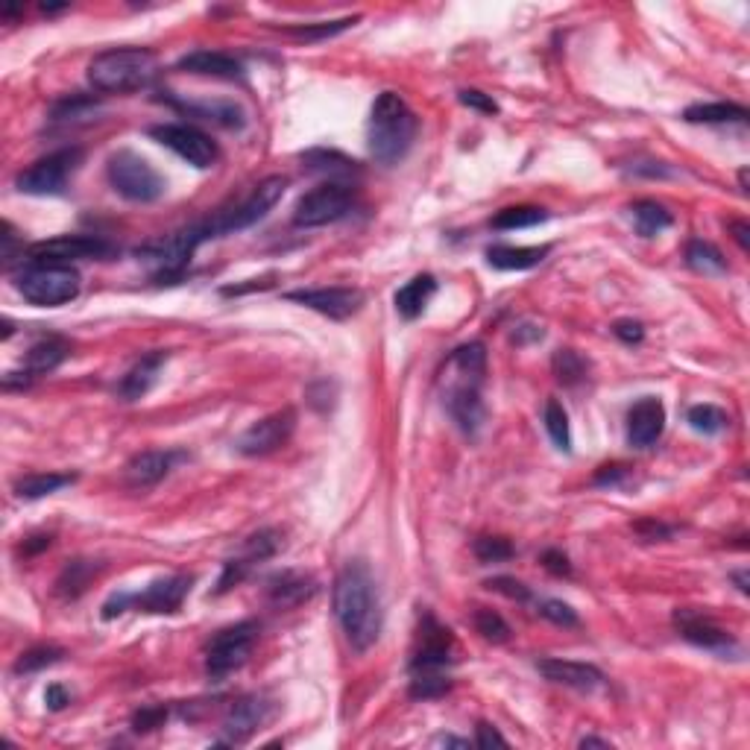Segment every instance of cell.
<instances>
[{
    "label": "cell",
    "mask_w": 750,
    "mask_h": 750,
    "mask_svg": "<svg viewBox=\"0 0 750 750\" xmlns=\"http://www.w3.org/2000/svg\"><path fill=\"white\" fill-rule=\"evenodd\" d=\"M302 167L311 170V173L329 176V182H349V179H355L361 173L358 162H352L349 156H343L337 150H326V147L302 153Z\"/></svg>",
    "instance_id": "cell-28"
},
{
    "label": "cell",
    "mask_w": 750,
    "mask_h": 750,
    "mask_svg": "<svg viewBox=\"0 0 750 750\" xmlns=\"http://www.w3.org/2000/svg\"><path fill=\"white\" fill-rule=\"evenodd\" d=\"M627 475H630V469H627L625 463L601 466V469L595 472V484H598V487H619V484L625 481Z\"/></svg>",
    "instance_id": "cell-53"
},
{
    "label": "cell",
    "mask_w": 750,
    "mask_h": 750,
    "mask_svg": "<svg viewBox=\"0 0 750 750\" xmlns=\"http://www.w3.org/2000/svg\"><path fill=\"white\" fill-rule=\"evenodd\" d=\"M68 704H71V695H68V689L62 683H50L44 689V707L50 709V712H62Z\"/></svg>",
    "instance_id": "cell-55"
},
{
    "label": "cell",
    "mask_w": 750,
    "mask_h": 750,
    "mask_svg": "<svg viewBox=\"0 0 750 750\" xmlns=\"http://www.w3.org/2000/svg\"><path fill=\"white\" fill-rule=\"evenodd\" d=\"M68 355H71L68 340H62V337H42L39 343L30 346L27 361H24V370L33 375V378H39V375L53 373Z\"/></svg>",
    "instance_id": "cell-29"
},
{
    "label": "cell",
    "mask_w": 750,
    "mask_h": 750,
    "mask_svg": "<svg viewBox=\"0 0 750 750\" xmlns=\"http://www.w3.org/2000/svg\"><path fill=\"white\" fill-rule=\"evenodd\" d=\"M270 712H273V704L264 695H247L238 704H232V709L226 712V721H223L226 745L247 742L261 724H267Z\"/></svg>",
    "instance_id": "cell-22"
},
{
    "label": "cell",
    "mask_w": 750,
    "mask_h": 750,
    "mask_svg": "<svg viewBox=\"0 0 750 750\" xmlns=\"http://www.w3.org/2000/svg\"><path fill=\"white\" fill-rule=\"evenodd\" d=\"M74 481H77V475H71V472H30V475L18 478L12 490L18 499L36 501L59 493L62 487H71Z\"/></svg>",
    "instance_id": "cell-31"
},
{
    "label": "cell",
    "mask_w": 750,
    "mask_h": 750,
    "mask_svg": "<svg viewBox=\"0 0 750 750\" xmlns=\"http://www.w3.org/2000/svg\"><path fill=\"white\" fill-rule=\"evenodd\" d=\"M730 232H733V238L739 241V247H742V250H748V247H750V241H748L750 226H748V223H745V220H733V223H730Z\"/></svg>",
    "instance_id": "cell-60"
},
{
    "label": "cell",
    "mask_w": 750,
    "mask_h": 750,
    "mask_svg": "<svg viewBox=\"0 0 750 750\" xmlns=\"http://www.w3.org/2000/svg\"><path fill=\"white\" fill-rule=\"evenodd\" d=\"M285 191H288V179L285 176H267V179H261L244 203H238L232 209L217 211L214 217L203 220L206 238H223V235L250 229V226H255L258 220H264L270 211L276 209V203L285 197Z\"/></svg>",
    "instance_id": "cell-5"
},
{
    "label": "cell",
    "mask_w": 750,
    "mask_h": 750,
    "mask_svg": "<svg viewBox=\"0 0 750 750\" xmlns=\"http://www.w3.org/2000/svg\"><path fill=\"white\" fill-rule=\"evenodd\" d=\"M581 748H610V742H607V739H595V736H586V739H581Z\"/></svg>",
    "instance_id": "cell-62"
},
{
    "label": "cell",
    "mask_w": 750,
    "mask_h": 750,
    "mask_svg": "<svg viewBox=\"0 0 750 750\" xmlns=\"http://www.w3.org/2000/svg\"><path fill=\"white\" fill-rule=\"evenodd\" d=\"M551 370H554L560 384L572 387V384L584 381L586 373H589V364H586L575 349H560V352L554 355V361H551Z\"/></svg>",
    "instance_id": "cell-43"
},
{
    "label": "cell",
    "mask_w": 750,
    "mask_h": 750,
    "mask_svg": "<svg viewBox=\"0 0 750 750\" xmlns=\"http://www.w3.org/2000/svg\"><path fill=\"white\" fill-rule=\"evenodd\" d=\"M50 542H53L50 534H36V537L24 540V545H21V554H24V557H33V554H39V551H44V548H50Z\"/></svg>",
    "instance_id": "cell-58"
},
{
    "label": "cell",
    "mask_w": 750,
    "mask_h": 750,
    "mask_svg": "<svg viewBox=\"0 0 750 750\" xmlns=\"http://www.w3.org/2000/svg\"><path fill=\"white\" fill-rule=\"evenodd\" d=\"M540 674L545 680L557 683V686H569V689H578V692H592L604 683V674L601 668L589 666V663H575V660H557V657H548V660H540L537 663Z\"/></svg>",
    "instance_id": "cell-24"
},
{
    "label": "cell",
    "mask_w": 750,
    "mask_h": 750,
    "mask_svg": "<svg viewBox=\"0 0 750 750\" xmlns=\"http://www.w3.org/2000/svg\"><path fill=\"white\" fill-rule=\"evenodd\" d=\"M613 334L622 340V343H642V337H645V329H642V323H636V320H619L616 326H613Z\"/></svg>",
    "instance_id": "cell-56"
},
{
    "label": "cell",
    "mask_w": 750,
    "mask_h": 750,
    "mask_svg": "<svg viewBox=\"0 0 750 750\" xmlns=\"http://www.w3.org/2000/svg\"><path fill=\"white\" fill-rule=\"evenodd\" d=\"M458 100L466 109H475V112H481V115H496V112H499V103H496L490 94L478 91V88H463L458 94Z\"/></svg>",
    "instance_id": "cell-49"
},
{
    "label": "cell",
    "mask_w": 750,
    "mask_h": 750,
    "mask_svg": "<svg viewBox=\"0 0 750 750\" xmlns=\"http://www.w3.org/2000/svg\"><path fill=\"white\" fill-rule=\"evenodd\" d=\"M317 592V581L305 572H279L267 581V598L282 607V610H291V607H299L305 601H311Z\"/></svg>",
    "instance_id": "cell-26"
},
{
    "label": "cell",
    "mask_w": 750,
    "mask_h": 750,
    "mask_svg": "<svg viewBox=\"0 0 750 750\" xmlns=\"http://www.w3.org/2000/svg\"><path fill=\"white\" fill-rule=\"evenodd\" d=\"M686 422H689L692 431H698L704 437H715V434H721L730 425V417L721 408H715V405H695V408H689Z\"/></svg>",
    "instance_id": "cell-42"
},
{
    "label": "cell",
    "mask_w": 750,
    "mask_h": 750,
    "mask_svg": "<svg viewBox=\"0 0 750 750\" xmlns=\"http://www.w3.org/2000/svg\"><path fill=\"white\" fill-rule=\"evenodd\" d=\"M452 648H455L452 630L425 613L419 627V648L411 660V674H443L452 666Z\"/></svg>",
    "instance_id": "cell-16"
},
{
    "label": "cell",
    "mask_w": 750,
    "mask_h": 750,
    "mask_svg": "<svg viewBox=\"0 0 750 750\" xmlns=\"http://www.w3.org/2000/svg\"><path fill=\"white\" fill-rule=\"evenodd\" d=\"M487 586L501 592V595H507V598H513V601H531V589L522 581H516V578H493V581H487Z\"/></svg>",
    "instance_id": "cell-51"
},
{
    "label": "cell",
    "mask_w": 750,
    "mask_h": 750,
    "mask_svg": "<svg viewBox=\"0 0 750 750\" xmlns=\"http://www.w3.org/2000/svg\"><path fill=\"white\" fill-rule=\"evenodd\" d=\"M12 332H15V329H12V320H9V317H3V332H0V337L6 340Z\"/></svg>",
    "instance_id": "cell-64"
},
{
    "label": "cell",
    "mask_w": 750,
    "mask_h": 750,
    "mask_svg": "<svg viewBox=\"0 0 750 750\" xmlns=\"http://www.w3.org/2000/svg\"><path fill=\"white\" fill-rule=\"evenodd\" d=\"M472 622H475V630H478L487 642H507V639H510V625L501 619L496 610L478 607L475 616H472Z\"/></svg>",
    "instance_id": "cell-45"
},
{
    "label": "cell",
    "mask_w": 750,
    "mask_h": 750,
    "mask_svg": "<svg viewBox=\"0 0 750 750\" xmlns=\"http://www.w3.org/2000/svg\"><path fill=\"white\" fill-rule=\"evenodd\" d=\"M449 689H452V680L446 674H414V680H411V698H417V701L440 698Z\"/></svg>",
    "instance_id": "cell-46"
},
{
    "label": "cell",
    "mask_w": 750,
    "mask_h": 750,
    "mask_svg": "<svg viewBox=\"0 0 750 750\" xmlns=\"http://www.w3.org/2000/svg\"><path fill=\"white\" fill-rule=\"evenodd\" d=\"M472 551L481 563H504L516 554V548L501 537H481V540H475Z\"/></svg>",
    "instance_id": "cell-47"
},
{
    "label": "cell",
    "mask_w": 750,
    "mask_h": 750,
    "mask_svg": "<svg viewBox=\"0 0 750 750\" xmlns=\"http://www.w3.org/2000/svg\"><path fill=\"white\" fill-rule=\"evenodd\" d=\"M446 411L449 417L458 422V428L463 434L475 437L487 419V408H484V399H481V390H478V381H460V384H452L449 393H446Z\"/></svg>",
    "instance_id": "cell-21"
},
{
    "label": "cell",
    "mask_w": 750,
    "mask_h": 750,
    "mask_svg": "<svg viewBox=\"0 0 750 750\" xmlns=\"http://www.w3.org/2000/svg\"><path fill=\"white\" fill-rule=\"evenodd\" d=\"M285 545V537H282V531H276V528H261L258 534H252L244 542V548H241V554L238 557H232V560H226V566H223V575H220V581H217V595H223V592H229L232 586H238L247 575H250L252 569L258 566V563H264V560H270V557H276L279 554V548Z\"/></svg>",
    "instance_id": "cell-15"
},
{
    "label": "cell",
    "mask_w": 750,
    "mask_h": 750,
    "mask_svg": "<svg viewBox=\"0 0 750 750\" xmlns=\"http://www.w3.org/2000/svg\"><path fill=\"white\" fill-rule=\"evenodd\" d=\"M355 24H358V15L340 18V21H320V24H293V27H285L282 33L296 39V42H323V39H332V36L355 27Z\"/></svg>",
    "instance_id": "cell-39"
},
{
    "label": "cell",
    "mask_w": 750,
    "mask_h": 750,
    "mask_svg": "<svg viewBox=\"0 0 750 750\" xmlns=\"http://www.w3.org/2000/svg\"><path fill=\"white\" fill-rule=\"evenodd\" d=\"M419 121L414 109L396 94V91H384L378 94L373 103V115H370V153L378 165H399L408 150L414 147L417 138Z\"/></svg>",
    "instance_id": "cell-2"
},
{
    "label": "cell",
    "mask_w": 750,
    "mask_h": 750,
    "mask_svg": "<svg viewBox=\"0 0 750 750\" xmlns=\"http://www.w3.org/2000/svg\"><path fill=\"white\" fill-rule=\"evenodd\" d=\"M449 364H452L466 381H478V384H481V375L487 370V349H484V343H478V340L463 343V346H458V349L452 352Z\"/></svg>",
    "instance_id": "cell-37"
},
{
    "label": "cell",
    "mask_w": 750,
    "mask_h": 750,
    "mask_svg": "<svg viewBox=\"0 0 750 750\" xmlns=\"http://www.w3.org/2000/svg\"><path fill=\"white\" fill-rule=\"evenodd\" d=\"M118 252L100 235H59L50 241H39L27 250L30 261H50V264H74V261H103Z\"/></svg>",
    "instance_id": "cell-12"
},
{
    "label": "cell",
    "mask_w": 750,
    "mask_h": 750,
    "mask_svg": "<svg viewBox=\"0 0 750 750\" xmlns=\"http://www.w3.org/2000/svg\"><path fill=\"white\" fill-rule=\"evenodd\" d=\"M548 220V211L537 209V206H510V209H501L490 226L499 229V232H513V229H531L537 223H545Z\"/></svg>",
    "instance_id": "cell-40"
},
{
    "label": "cell",
    "mask_w": 750,
    "mask_h": 750,
    "mask_svg": "<svg viewBox=\"0 0 750 750\" xmlns=\"http://www.w3.org/2000/svg\"><path fill=\"white\" fill-rule=\"evenodd\" d=\"M630 214H633L636 232H639L642 238H654V235L666 232L668 226L674 223L671 211H668L663 203H657V200H639V203H633V206H630Z\"/></svg>",
    "instance_id": "cell-36"
},
{
    "label": "cell",
    "mask_w": 750,
    "mask_h": 750,
    "mask_svg": "<svg viewBox=\"0 0 750 750\" xmlns=\"http://www.w3.org/2000/svg\"><path fill=\"white\" fill-rule=\"evenodd\" d=\"M100 112V100L97 97H85V94H71L59 103H53L50 109V124L56 126H77L88 124L91 118H97Z\"/></svg>",
    "instance_id": "cell-33"
},
{
    "label": "cell",
    "mask_w": 750,
    "mask_h": 750,
    "mask_svg": "<svg viewBox=\"0 0 750 750\" xmlns=\"http://www.w3.org/2000/svg\"><path fill=\"white\" fill-rule=\"evenodd\" d=\"M258 633H261V625L252 619L217 630L206 645V674L211 680H223L244 666L258 642Z\"/></svg>",
    "instance_id": "cell-8"
},
{
    "label": "cell",
    "mask_w": 750,
    "mask_h": 750,
    "mask_svg": "<svg viewBox=\"0 0 750 750\" xmlns=\"http://www.w3.org/2000/svg\"><path fill=\"white\" fill-rule=\"evenodd\" d=\"M475 745H478V748H493V745H499V748H507V739L501 736V733L496 730V727H493V724L481 721V724L475 727Z\"/></svg>",
    "instance_id": "cell-54"
},
{
    "label": "cell",
    "mask_w": 750,
    "mask_h": 750,
    "mask_svg": "<svg viewBox=\"0 0 750 750\" xmlns=\"http://www.w3.org/2000/svg\"><path fill=\"white\" fill-rule=\"evenodd\" d=\"M106 176L129 203H156L165 194V176L132 150H118L106 165Z\"/></svg>",
    "instance_id": "cell-6"
},
{
    "label": "cell",
    "mask_w": 750,
    "mask_h": 750,
    "mask_svg": "<svg viewBox=\"0 0 750 750\" xmlns=\"http://www.w3.org/2000/svg\"><path fill=\"white\" fill-rule=\"evenodd\" d=\"M80 165H83V150L80 147H65V150H56V153L39 159V162H33L27 170H21L15 185H18V191L33 194V197L65 194L68 179L80 170Z\"/></svg>",
    "instance_id": "cell-11"
},
{
    "label": "cell",
    "mask_w": 750,
    "mask_h": 750,
    "mask_svg": "<svg viewBox=\"0 0 750 750\" xmlns=\"http://www.w3.org/2000/svg\"><path fill=\"white\" fill-rule=\"evenodd\" d=\"M179 71L197 74V77H214V80H244V65L235 56L217 53V50H194L176 62Z\"/></svg>",
    "instance_id": "cell-25"
},
{
    "label": "cell",
    "mask_w": 750,
    "mask_h": 750,
    "mask_svg": "<svg viewBox=\"0 0 750 750\" xmlns=\"http://www.w3.org/2000/svg\"><path fill=\"white\" fill-rule=\"evenodd\" d=\"M167 352L162 349H156V352H150V355H144L141 361H135L132 364V370L121 378V384H118V396L124 399V402H138L141 396H147L150 393V387L156 384V378L162 373V367L167 364Z\"/></svg>",
    "instance_id": "cell-27"
},
{
    "label": "cell",
    "mask_w": 750,
    "mask_h": 750,
    "mask_svg": "<svg viewBox=\"0 0 750 750\" xmlns=\"http://www.w3.org/2000/svg\"><path fill=\"white\" fill-rule=\"evenodd\" d=\"M551 247H490L487 250V261L496 270H534L545 261V255Z\"/></svg>",
    "instance_id": "cell-32"
},
{
    "label": "cell",
    "mask_w": 750,
    "mask_h": 750,
    "mask_svg": "<svg viewBox=\"0 0 750 750\" xmlns=\"http://www.w3.org/2000/svg\"><path fill=\"white\" fill-rule=\"evenodd\" d=\"M733 581H736V584H739V589H742V592L748 595V572H736V575H733Z\"/></svg>",
    "instance_id": "cell-63"
},
{
    "label": "cell",
    "mask_w": 750,
    "mask_h": 750,
    "mask_svg": "<svg viewBox=\"0 0 750 750\" xmlns=\"http://www.w3.org/2000/svg\"><path fill=\"white\" fill-rule=\"evenodd\" d=\"M165 721H167L165 707H144L141 712H135V718H132V730H135V733H150V730L162 727Z\"/></svg>",
    "instance_id": "cell-50"
},
{
    "label": "cell",
    "mask_w": 750,
    "mask_h": 750,
    "mask_svg": "<svg viewBox=\"0 0 750 750\" xmlns=\"http://www.w3.org/2000/svg\"><path fill=\"white\" fill-rule=\"evenodd\" d=\"M18 293L39 308H56L80 296L83 279L71 264H50V261H30L18 279H15Z\"/></svg>",
    "instance_id": "cell-4"
},
{
    "label": "cell",
    "mask_w": 750,
    "mask_h": 750,
    "mask_svg": "<svg viewBox=\"0 0 750 750\" xmlns=\"http://www.w3.org/2000/svg\"><path fill=\"white\" fill-rule=\"evenodd\" d=\"M150 135L159 144H165L167 150H173L179 159H185L188 165L200 167V170H209L220 159V147L211 141L203 129H197V126L159 124L150 129Z\"/></svg>",
    "instance_id": "cell-13"
},
{
    "label": "cell",
    "mask_w": 750,
    "mask_h": 750,
    "mask_svg": "<svg viewBox=\"0 0 750 750\" xmlns=\"http://www.w3.org/2000/svg\"><path fill=\"white\" fill-rule=\"evenodd\" d=\"M674 625H677L680 636H683L686 642H692V645L704 648V651H709V654H718V657H733V654L739 651L736 639H733L724 627L715 625L709 616L698 613V610H677V613H674Z\"/></svg>",
    "instance_id": "cell-17"
},
{
    "label": "cell",
    "mask_w": 750,
    "mask_h": 750,
    "mask_svg": "<svg viewBox=\"0 0 750 750\" xmlns=\"http://www.w3.org/2000/svg\"><path fill=\"white\" fill-rule=\"evenodd\" d=\"M167 103L176 106L179 112H185L188 118H197L206 124L226 126V129H241L247 124V112L235 100H176V97H167Z\"/></svg>",
    "instance_id": "cell-23"
},
{
    "label": "cell",
    "mask_w": 750,
    "mask_h": 750,
    "mask_svg": "<svg viewBox=\"0 0 750 750\" xmlns=\"http://www.w3.org/2000/svg\"><path fill=\"white\" fill-rule=\"evenodd\" d=\"M194 578L188 575H170L162 581H153L144 592H121L112 595L103 604V619H115L126 610H144V613H176L185 601V595L191 592Z\"/></svg>",
    "instance_id": "cell-7"
},
{
    "label": "cell",
    "mask_w": 750,
    "mask_h": 750,
    "mask_svg": "<svg viewBox=\"0 0 750 750\" xmlns=\"http://www.w3.org/2000/svg\"><path fill=\"white\" fill-rule=\"evenodd\" d=\"M434 745H446V748H469V742H466V739H455V736H440Z\"/></svg>",
    "instance_id": "cell-61"
},
{
    "label": "cell",
    "mask_w": 750,
    "mask_h": 750,
    "mask_svg": "<svg viewBox=\"0 0 750 750\" xmlns=\"http://www.w3.org/2000/svg\"><path fill=\"white\" fill-rule=\"evenodd\" d=\"M65 657V651L62 648H56V645H36V648H30V651H24L18 660H15V674H36V671H42V668L56 666L59 660Z\"/></svg>",
    "instance_id": "cell-44"
},
{
    "label": "cell",
    "mask_w": 750,
    "mask_h": 750,
    "mask_svg": "<svg viewBox=\"0 0 750 750\" xmlns=\"http://www.w3.org/2000/svg\"><path fill=\"white\" fill-rule=\"evenodd\" d=\"M666 431V408L657 396L639 399L630 414H627V443L633 449H648L654 446Z\"/></svg>",
    "instance_id": "cell-19"
},
{
    "label": "cell",
    "mask_w": 750,
    "mask_h": 750,
    "mask_svg": "<svg viewBox=\"0 0 750 750\" xmlns=\"http://www.w3.org/2000/svg\"><path fill=\"white\" fill-rule=\"evenodd\" d=\"M683 258H686V264L695 273H704V276H718V273L727 270V258L721 255L718 247H712L709 241H689Z\"/></svg>",
    "instance_id": "cell-38"
},
{
    "label": "cell",
    "mask_w": 750,
    "mask_h": 750,
    "mask_svg": "<svg viewBox=\"0 0 750 750\" xmlns=\"http://www.w3.org/2000/svg\"><path fill=\"white\" fill-rule=\"evenodd\" d=\"M537 613L542 619L554 622L560 627H575L578 625V613L566 604V601H557V598H540L537 601Z\"/></svg>",
    "instance_id": "cell-48"
},
{
    "label": "cell",
    "mask_w": 750,
    "mask_h": 750,
    "mask_svg": "<svg viewBox=\"0 0 750 750\" xmlns=\"http://www.w3.org/2000/svg\"><path fill=\"white\" fill-rule=\"evenodd\" d=\"M636 531L645 537V540H666L674 534V528L671 525H660V522H639L636 525Z\"/></svg>",
    "instance_id": "cell-57"
},
{
    "label": "cell",
    "mask_w": 750,
    "mask_h": 750,
    "mask_svg": "<svg viewBox=\"0 0 750 750\" xmlns=\"http://www.w3.org/2000/svg\"><path fill=\"white\" fill-rule=\"evenodd\" d=\"M434 293H437V279L431 273H419L405 288L396 291V311L405 320H417L419 314L425 311V305L431 302Z\"/></svg>",
    "instance_id": "cell-30"
},
{
    "label": "cell",
    "mask_w": 750,
    "mask_h": 750,
    "mask_svg": "<svg viewBox=\"0 0 750 750\" xmlns=\"http://www.w3.org/2000/svg\"><path fill=\"white\" fill-rule=\"evenodd\" d=\"M542 419H545V431L548 437L554 440V446L560 452H572V428H569V414L566 408L557 402V399H548L545 402V411H542Z\"/></svg>",
    "instance_id": "cell-41"
},
{
    "label": "cell",
    "mask_w": 750,
    "mask_h": 750,
    "mask_svg": "<svg viewBox=\"0 0 750 750\" xmlns=\"http://www.w3.org/2000/svg\"><path fill=\"white\" fill-rule=\"evenodd\" d=\"M206 241H209L206 229H203V223H197L191 229L167 235L156 244H147L144 250H138V258L144 264H150V270L159 282H167V279H179L185 273V267L191 264V255Z\"/></svg>",
    "instance_id": "cell-9"
},
{
    "label": "cell",
    "mask_w": 750,
    "mask_h": 750,
    "mask_svg": "<svg viewBox=\"0 0 750 750\" xmlns=\"http://www.w3.org/2000/svg\"><path fill=\"white\" fill-rule=\"evenodd\" d=\"M179 460H185V452H176V449H150V452L135 455L124 469L126 487H132V490L156 487L159 481H165Z\"/></svg>",
    "instance_id": "cell-20"
},
{
    "label": "cell",
    "mask_w": 750,
    "mask_h": 750,
    "mask_svg": "<svg viewBox=\"0 0 750 750\" xmlns=\"http://www.w3.org/2000/svg\"><path fill=\"white\" fill-rule=\"evenodd\" d=\"M683 118L689 124H745L748 109L736 103H698V106H689Z\"/></svg>",
    "instance_id": "cell-35"
},
{
    "label": "cell",
    "mask_w": 750,
    "mask_h": 750,
    "mask_svg": "<svg viewBox=\"0 0 750 750\" xmlns=\"http://www.w3.org/2000/svg\"><path fill=\"white\" fill-rule=\"evenodd\" d=\"M97 572H100V566L91 563V560H71V563L62 569V575L56 578V595L65 598V601L80 598L85 589H88V584L94 581Z\"/></svg>",
    "instance_id": "cell-34"
},
{
    "label": "cell",
    "mask_w": 750,
    "mask_h": 750,
    "mask_svg": "<svg viewBox=\"0 0 750 750\" xmlns=\"http://www.w3.org/2000/svg\"><path fill=\"white\" fill-rule=\"evenodd\" d=\"M285 296L329 320H346L364 305V293L358 288H314V291H291Z\"/></svg>",
    "instance_id": "cell-18"
},
{
    "label": "cell",
    "mask_w": 750,
    "mask_h": 750,
    "mask_svg": "<svg viewBox=\"0 0 750 750\" xmlns=\"http://www.w3.org/2000/svg\"><path fill=\"white\" fill-rule=\"evenodd\" d=\"M332 601L334 616L343 627L349 645L361 654L370 651L381 636L384 610L373 572L364 560H352L343 566V572L334 581Z\"/></svg>",
    "instance_id": "cell-1"
},
{
    "label": "cell",
    "mask_w": 750,
    "mask_h": 750,
    "mask_svg": "<svg viewBox=\"0 0 750 750\" xmlns=\"http://www.w3.org/2000/svg\"><path fill=\"white\" fill-rule=\"evenodd\" d=\"M531 340H542L540 326H528V323H525V326H519V329L513 332V343H519V346H522V343H531Z\"/></svg>",
    "instance_id": "cell-59"
},
{
    "label": "cell",
    "mask_w": 750,
    "mask_h": 750,
    "mask_svg": "<svg viewBox=\"0 0 750 750\" xmlns=\"http://www.w3.org/2000/svg\"><path fill=\"white\" fill-rule=\"evenodd\" d=\"M159 71V56L147 47H112L88 62V83L103 94L138 91Z\"/></svg>",
    "instance_id": "cell-3"
},
{
    "label": "cell",
    "mask_w": 750,
    "mask_h": 750,
    "mask_svg": "<svg viewBox=\"0 0 750 750\" xmlns=\"http://www.w3.org/2000/svg\"><path fill=\"white\" fill-rule=\"evenodd\" d=\"M355 209V185L349 182H323L314 191L302 194L293 211V223L299 229H317L343 220Z\"/></svg>",
    "instance_id": "cell-10"
},
{
    "label": "cell",
    "mask_w": 750,
    "mask_h": 750,
    "mask_svg": "<svg viewBox=\"0 0 750 750\" xmlns=\"http://www.w3.org/2000/svg\"><path fill=\"white\" fill-rule=\"evenodd\" d=\"M296 431V411L293 408H282L270 417L252 422L250 428L238 437L235 449L247 458H264L279 452L282 446H288V440Z\"/></svg>",
    "instance_id": "cell-14"
},
{
    "label": "cell",
    "mask_w": 750,
    "mask_h": 750,
    "mask_svg": "<svg viewBox=\"0 0 750 750\" xmlns=\"http://www.w3.org/2000/svg\"><path fill=\"white\" fill-rule=\"evenodd\" d=\"M542 566H545L548 572L560 575V578H569V575H572V563H569V557H566L563 551H557V548L542 551Z\"/></svg>",
    "instance_id": "cell-52"
}]
</instances>
